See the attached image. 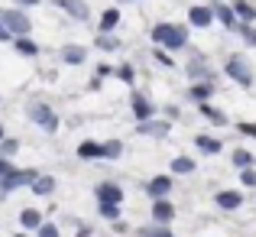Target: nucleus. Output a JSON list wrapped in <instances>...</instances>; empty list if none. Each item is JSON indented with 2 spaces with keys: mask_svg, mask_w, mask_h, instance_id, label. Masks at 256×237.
I'll use <instances>...</instances> for the list:
<instances>
[{
  "mask_svg": "<svg viewBox=\"0 0 256 237\" xmlns=\"http://www.w3.org/2000/svg\"><path fill=\"white\" fill-rule=\"evenodd\" d=\"M188 72H192V75H194V78H198V75H208V65H204V59H201V56H198V59H194V62H192V65H188Z\"/></svg>",
  "mask_w": 256,
  "mask_h": 237,
  "instance_id": "5701e85b",
  "label": "nucleus"
},
{
  "mask_svg": "<svg viewBox=\"0 0 256 237\" xmlns=\"http://www.w3.org/2000/svg\"><path fill=\"white\" fill-rule=\"evenodd\" d=\"M30 114H32V120H36L39 127H46V130H56V127H58L56 114H52L46 104H32V107H30Z\"/></svg>",
  "mask_w": 256,
  "mask_h": 237,
  "instance_id": "20e7f679",
  "label": "nucleus"
},
{
  "mask_svg": "<svg viewBox=\"0 0 256 237\" xmlns=\"http://www.w3.org/2000/svg\"><path fill=\"white\" fill-rule=\"evenodd\" d=\"M32 188H36V195H49L52 188H56V182L46 175V179H32Z\"/></svg>",
  "mask_w": 256,
  "mask_h": 237,
  "instance_id": "4468645a",
  "label": "nucleus"
},
{
  "mask_svg": "<svg viewBox=\"0 0 256 237\" xmlns=\"http://www.w3.org/2000/svg\"><path fill=\"white\" fill-rule=\"evenodd\" d=\"M240 130H244L246 137H256V124H240Z\"/></svg>",
  "mask_w": 256,
  "mask_h": 237,
  "instance_id": "473e14b6",
  "label": "nucleus"
},
{
  "mask_svg": "<svg viewBox=\"0 0 256 237\" xmlns=\"http://www.w3.org/2000/svg\"><path fill=\"white\" fill-rule=\"evenodd\" d=\"M20 221H23V227H39V224H42L39 211H32V208H26V211L20 214Z\"/></svg>",
  "mask_w": 256,
  "mask_h": 237,
  "instance_id": "ddd939ff",
  "label": "nucleus"
},
{
  "mask_svg": "<svg viewBox=\"0 0 256 237\" xmlns=\"http://www.w3.org/2000/svg\"><path fill=\"white\" fill-rule=\"evenodd\" d=\"M166 130H169L166 124H143V133H152V137H162Z\"/></svg>",
  "mask_w": 256,
  "mask_h": 237,
  "instance_id": "393cba45",
  "label": "nucleus"
},
{
  "mask_svg": "<svg viewBox=\"0 0 256 237\" xmlns=\"http://www.w3.org/2000/svg\"><path fill=\"white\" fill-rule=\"evenodd\" d=\"M20 4H39V0H20Z\"/></svg>",
  "mask_w": 256,
  "mask_h": 237,
  "instance_id": "c9c22d12",
  "label": "nucleus"
},
{
  "mask_svg": "<svg viewBox=\"0 0 256 237\" xmlns=\"http://www.w3.org/2000/svg\"><path fill=\"white\" fill-rule=\"evenodd\" d=\"M65 7H68V10L75 13L78 20H84V17H88V10H84V4H82V0H65Z\"/></svg>",
  "mask_w": 256,
  "mask_h": 237,
  "instance_id": "4be33fe9",
  "label": "nucleus"
},
{
  "mask_svg": "<svg viewBox=\"0 0 256 237\" xmlns=\"http://www.w3.org/2000/svg\"><path fill=\"white\" fill-rule=\"evenodd\" d=\"M172 192V179L169 175H156V179L150 182V195L152 198H162V195H169Z\"/></svg>",
  "mask_w": 256,
  "mask_h": 237,
  "instance_id": "0eeeda50",
  "label": "nucleus"
},
{
  "mask_svg": "<svg viewBox=\"0 0 256 237\" xmlns=\"http://www.w3.org/2000/svg\"><path fill=\"white\" fill-rule=\"evenodd\" d=\"M39 237H58V227L56 224H46L42 231H39Z\"/></svg>",
  "mask_w": 256,
  "mask_h": 237,
  "instance_id": "c85d7f7f",
  "label": "nucleus"
},
{
  "mask_svg": "<svg viewBox=\"0 0 256 237\" xmlns=\"http://www.w3.org/2000/svg\"><path fill=\"white\" fill-rule=\"evenodd\" d=\"M143 237H172V234L166 231V227H146V231H143Z\"/></svg>",
  "mask_w": 256,
  "mask_h": 237,
  "instance_id": "cd10ccee",
  "label": "nucleus"
},
{
  "mask_svg": "<svg viewBox=\"0 0 256 237\" xmlns=\"http://www.w3.org/2000/svg\"><path fill=\"white\" fill-rule=\"evenodd\" d=\"M211 13H218V17L220 20H224V23L227 26H234V23H237V20H234V10H230V7H224V4H218V7H214V10Z\"/></svg>",
  "mask_w": 256,
  "mask_h": 237,
  "instance_id": "f3484780",
  "label": "nucleus"
},
{
  "mask_svg": "<svg viewBox=\"0 0 256 237\" xmlns=\"http://www.w3.org/2000/svg\"><path fill=\"white\" fill-rule=\"evenodd\" d=\"M0 39H10V33H6V30H4V26H0Z\"/></svg>",
  "mask_w": 256,
  "mask_h": 237,
  "instance_id": "f704fd0d",
  "label": "nucleus"
},
{
  "mask_svg": "<svg viewBox=\"0 0 256 237\" xmlns=\"http://www.w3.org/2000/svg\"><path fill=\"white\" fill-rule=\"evenodd\" d=\"M188 20H192L194 26H208L214 20V13L208 10V7H192V10H188Z\"/></svg>",
  "mask_w": 256,
  "mask_h": 237,
  "instance_id": "1a4fd4ad",
  "label": "nucleus"
},
{
  "mask_svg": "<svg viewBox=\"0 0 256 237\" xmlns=\"http://www.w3.org/2000/svg\"><path fill=\"white\" fill-rule=\"evenodd\" d=\"M98 201L100 205H117V201H124V188L114 185V182H100L98 185Z\"/></svg>",
  "mask_w": 256,
  "mask_h": 237,
  "instance_id": "7ed1b4c3",
  "label": "nucleus"
},
{
  "mask_svg": "<svg viewBox=\"0 0 256 237\" xmlns=\"http://www.w3.org/2000/svg\"><path fill=\"white\" fill-rule=\"evenodd\" d=\"M100 211H104V218H117V205H100Z\"/></svg>",
  "mask_w": 256,
  "mask_h": 237,
  "instance_id": "2f4dec72",
  "label": "nucleus"
},
{
  "mask_svg": "<svg viewBox=\"0 0 256 237\" xmlns=\"http://www.w3.org/2000/svg\"><path fill=\"white\" fill-rule=\"evenodd\" d=\"M0 137H4V127H0Z\"/></svg>",
  "mask_w": 256,
  "mask_h": 237,
  "instance_id": "e433bc0d",
  "label": "nucleus"
},
{
  "mask_svg": "<svg viewBox=\"0 0 256 237\" xmlns=\"http://www.w3.org/2000/svg\"><path fill=\"white\" fill-rule=\"evenodd\" d=\"M188 94H192L194 101H204L208 94H211V85H194V88H192V91H188Z\"/></svg>",
  "mask_w": 256,
  "mask_h": 237,
  "instance_id": "b1692460",
  "label": "nucleus"
},
{
  "mask_svg": "<svg viewBox=\"0 0 256 237\" xmlns=\"http://www.w3.org/2000/svg\"><path fill=\"white\" fill-rule=\"evenodd\" d=\"M234 162H237V166H253V156L246 150H237L234 153Z\"/></svg>",
  "mask_w": 256,
  "mask_h": 237,
  "instance_id": "a878e982",
  "label": "nucleus"
},
{
  "mask_svg": "<svg viewBox=\"0 0 256 237\" xmlns=\"http://www.w3.org/2000/svg\"><path fill=\"white\" fill-rule=\"evenodd\" d=\"M172 169H175V172H182V175H185V172H192V169H194V162L188 159V156H178V159L172 162Z\"/></svg>",
  "mask_w": 256,
  "mask_h": 237,
  "instance_id": "6ab92c4d",
  "label": "nucleus"
},
{
  "mask_svg": "<svg viewBox=\"0 0 256 237\" xmlns=\"http://www.w3.org/2000/svg\"><path fill=\"white\" fill-rule=\"evenodd\" d=\"M117 20H120V13H117V10H107V13H104V20H100V30H114V26H117Z\"/></svg>",
  "mask_w": 256,
  "mask_h": 237,
  "instance_id": "412c9836",
  "label": "nucleus"
},
{
  "mask_svg": "<svg viewBox=\"0 0 256 237\" xmlns=\"http://www.w3.org/2000/svg\"><path fill=\"white\" fill-rule=\"evenodd\" d=\"M152 39L159 46H166V49H182L188 43V30L175 23H159V26H152Z\"/></svg>",
  "mask_w": 256,
  "mask_h": 237,
  "instance_id": "f257e3e1",
  "label": "nucleus"
},
{
  "mask_svg": "<svg viewBox=\"0 0 256 237\" xmlns=\"http://www.w3.org/2000/svg\"><path fill=\"white\" fill-rule=\"evenodd\" d=\"M172 218H175V208L169 205V201L156 198V208H152V221H159V224H169Z\"/></svg>",
  "mask_w": 256,
  "mask_h": 237,
  "instance_id": "423d86ee",
  "label": "nucleus"
},
{
  "mask_svg": "<svg viewBox=\"0 0 256 237\" xmlns=\"http://www.w3.org/2000/svg\"><path fill=\"white\" fill-rule=\"evenodd\" d=\"M244 182L246 185H256V169H244Z\"/></svg>",
  "mask_w": 256,
  "mask_h": 237,
  "instance_id": "c756f323",
  "label": "nucleus"
},
{
  "mask_svg": "<svg viewBox=\"0 0 256 237\" xmlns=\"http://www.w3.org/2000/svg\"><path fill=\"white\" fill-rule=\"evenodd\" d=\"M246 43H250V46H256V30H246Z\"/></svg>",
  "mask_w": 256,
  "mask_h": 237,
  "instance_id": "72a5a7b5",
  "label": "nucleus"
},
{
  "mask_svg": "<svg viewBox=\"0 0 256 237\" xmlns=\"http://www.w3.org/2000/svg\"><path fill=\"white\" fill-rule=\"evenodd\" d=\"M201 114H204L208 120H211V124H227V117L220 111H214V107H208V104H201Z\"/></svg>",
  "mask_w": 256,
  "mask_h": 237,
  "instance_id": "dca6fc26",
  "label": "nucleus"
},
{
  "mask_svg": "<svg viewBox=\"0 0 256 237\" xmlns=\"http://www.w3.org/2000/svg\"><path fill=\"white\" fill-rule=\"evenodd\" d=\"M234 10H237L244 20H256V10H253L250 4H246V0H237V7H234Z\"/></svg>",
  "mask_w": 256,
  "mask_h": 237,
  "instance_id": "aec40b11",
  "label": "nucleus"
},
{
  "mask_svg": "<svg viewBox=\"0 0 256 237\" xmlns=\"http://www.w3.org/2000/svg\"><path fill=\"white\" fill-rule=\"evenodd\" d=\"M0 20H4V23L10 26L13 33H26V30H30V20H26L23 13H10V10H0Z\"/></svg>",
  "mask_w": 256,
  "mask_h": 237,
  "instance_id": "39448f33",
  "label": "nucleus"
},
{
  "mask_svg": "<svg viewBox=\"0 0 256 237\" xmlns=\"http://www.w3.org/2000/svg\"><path fill=\"white\" fill-rule=\"evenodd\" d=\"M100 150H104V156H107V159H117V156H120V150H124V146H120L117 140H110V143H100Z\"/></svg>",
  "mask_w": 256,
  "mask_h": 237,
  "instance_id": "a211bd4d",
  "label": "nucleus"
},
{
  "mask_svg": "<svg viewBox=\"0 0 256 237\" xmlns=\"http://www.w3.org/2000/svg\"><path fill=\"white\" fill-rule=\"evenodd\" d=\"M78 156H82V159H94V156H104V150H100V143H82V146H78Z\"/></svg>",
  "mask_w": 256,
  "mask_h": 237,
  "instance_id": "f8f14e48",
  "label": "nucleus"
},
{
  "mask_svg": "<svg viewBox=\"0 0 256 237\" xmlns=\"http://www.w3.org/2000/svg\"><path fill=\"white\" fill-rule=\"evenodd\" d=\"M84 56L88 52L82 46H68V49H65V62H84Z\"/></svg>",
  "mask_w": 256,
  "mask_h": 237,
  "instance_id": "2eb2a0df",
  "label": "nucleus"
},
{
  "mask_svg": "<svg viewBox=\"0 0 256 237\" xmlns=\"http://www.w3.org/2000/svg\"><path fill=\"white\" fill-rule=\"evenodd\" d=\"M194 143H198L201 153H220V140H214V137H198Z\"/></svg>",
  "mask_w": 256,
  "mask_h": 237,
  "instance_id": "9b49d317",
  "label": "nucleus"
},
{
  "mask_svg": "<svg viewBox=\"0 0 256 237\" xmlns=\"http://www.w3.org/2000/svg\"><path fill=\"white\" fill-rule=\"evenodd\" d=\"M16 49L26 56H36V43H30V39H16Z\"/></svg>",
  "mask_w": 256,
  "mask_h": 237,
  "instance_id": "bb28decb",
  "label": "nucleus"
},
{
  "mask_svg": "<svg viewBox=\"0 0 256 237\" xmlns=\"http://www.w3.org/2000/svg\"><path fill=\"white\" fill-rule=\"evenodd\" d=\"M117 75L124 78V81H133V69H130V65H124V69H117Z\"/></svg>",
  "mask_w": 256,
  "mask_h": 237,
  "instance_id": "7c9ffc66",
  "label": "nucleus"
},
{
  "mask_svg": "<svg viewBox=\"0 0 256 237\" xmlns=\"http://www.w3.org/2000/svg\"><path fill=\"white\" fill-rule=\"evenodd\" d=\"M133 111H136V117L143 120V124H146V120L152 117V104H150V101L143 98V94H133Z\"/></svg>",
  "mask_w": 256,
  "mask_h": 237,
  "instance_id": "6e6552de",
  "label": "nucleus"
},
{
  "mask_svg": "<svg viewBox=\"0 0 256 237\" xmlns=\"http://www.w3.org/2000/svg\"><path fill=\"white\" fill-rule=\"evenodd\" d=\"M240 201H244V195H237V192H220L218 195V205L227 208V211H230V208H240Z\"/></svg>",
  "mask_w": 256,
  "mask_h": 237,
  "instance_id": "9d476101",
  "label": "nucleus"
},
{
  "mask_svg": "<svg viewBox=\"0 0 256 237\" xmlns=\"http://www.w3.org/2000/svg\"><path fill=\"white\" fill-rule=\"evenodd\" d=\"M227 75H230L234 81H240V85H253V72L246 69V62L240 56H234L230 62H227Z\"/></svg>",
  "mask_w": 256,
  "mask_h": 237,
  "instance_id": "f03ea898",
  "label": "nucleus"
}]
</instances>
